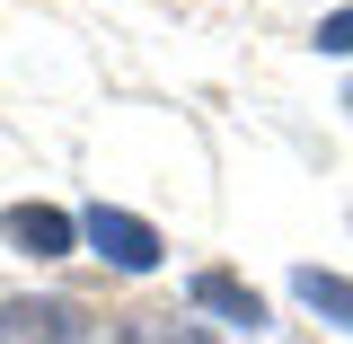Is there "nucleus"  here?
<instances>
[{
  "label": "nucleus",
  "mask_w": 353,
  "mask_h": 344,
  "mask_svg": "<svg viewBox=\"0 0 353 344\" xmlns=\"http://www.w3.org/2000/svg\"><path fill=\"white\" fill-rule=\"evenodd\" d=\"M292 292H301L318 318H336V327L353 336V283H345V274H318V265H301V274H292Z\"/></svg>",
  "instance_id": "obj_5"
},
{
  "label": "nucleus",
  "mask_w": 353,
  "mask_h": 344,
  "mask_svg": "<svg viewBox=\"0 0 353 344\" xmlns=\"http://www.w3.org/2000/svg\"><path fill=\"white\" fill-rule=\"evenodd\" d=\"M185 301H194V309H212V318H230V327H248V336L265 327V301L248 292V283H239V274H221V265L185 283Z\"/></svg>",
  "instance_id": "obj_4"
},
{
  "label": "nucleus",
  "mask_w": 353,
  "mask_h": 344,
  "mask_svg": "<svg viewBox=\"0 0 353 344\" xmlns=\"http://www.w3.org/2000/svg\"><path fill=\"white\" fill-rule=\"evenodd\" d=\"M124 344H212V336H203L194 318H176V309H141L124 327Z\"/></svg>",
  "instance_id": "obj_6"
},
{
  "label": "nucleus",
  "mask_w": 353,
  "mask_h": 344,
  "mask_svg": "<svg viewBox=\"0 0 353 344\" xmlns=\"http://www.w3.org/2000/svg\"><path fill=\"white\" fill-rule=\"evenodd\" d=\"M318 53H353V0H345V9H327V18H318Z\"/></svg>",
  "instance_id": "obj_7"
},
{
  "label": "nucleus",
  "mask_w": 353,
  "mask_h": 344,
  "mask_svg": "<svg viewBox=\"0 0 353 344\" xmlns=\"http://www.w3.org/2000/svg\"><path fill=\"white\" fill-rule=\"evenodd\" d=\"M0 344H88L80 301H0Z\"/></svg>",
  "instance_id": "obj_2"
},
{
  "label": "nucleus",
  "mask_w": 353,
  "mask_h": 344,
  "mask_svg": "<svg viewBox=\"0 0 353 344\" xmlns=\"http://www.w3.org/2000/svg\"><path fill=\"white\" fill-rule=\"evenodd\" d=\"M345 115H353V88H345Z\"/></svg>",
  "instance_id": "obj_8"
},
{
  "label": "nucleus",
  "mask_w": 353,
  "mask_h": 344,
  "mask_svg": "<svg viewBox=\"0 0 353 344\" xmlns=\"http://www.w3.org/2000/svg\"><path fill=\"white\" fill-rule=\"evenodd\" d=\"M80 239L115 265V274H150V265H159V230H150L141 212H115V203H88V212H80Z\"/></svg>",
  "instance_id": "obj_1"
},
{
  "label": "nucleus",
  "mask_w": 353,
  "mask_h": 344,
  "mask_svg": "<svg viewBox=\"0 0 353 344\" xmlns=\"http://www.w3.org/2000/svg\"><path fill=\"white\" fill-rule=\"evenodd\" d=\"M0 239H9L18 256H71L80 221H71V212H53V203H9V212H0Z\"/></svg>",
  "instance_id": "obj_3"
}]
</instances>
